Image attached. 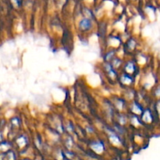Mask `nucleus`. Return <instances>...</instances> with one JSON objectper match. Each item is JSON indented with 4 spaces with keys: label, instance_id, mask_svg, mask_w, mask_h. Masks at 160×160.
I'll return each instance as SVG.
<instances>
[{
    "label": "nucleus",
    "instance_id": "f03ea898",
    "mask_svg": "<svg viewBox=\"0 0 160 160\" xmlns=\"http://www.w3.org/2000/svg\"><path fill=\"white\" fill-rule=\"evenodd\" d=\"M92 148L95 151V152H98V153L102 152L103 150V145H102V144H101V143H96V144H92Z\"/></svg>",
    "mask_w": 160,
    "mask_h": 160
},
{
    "label": "nucleus",
    "instance_id": "f257e3e1",
    "mask_svg": "<svg viewBox=\"0 0 160 160\" xmlns=\"http://www.w3.org/2000/svg\"><path fill=\"white\" fill-rule=\"evenodd\" d=\"M92 26L91 21L87 18H84L80 22V28L82 30H88Z\"/></svg>",
    "mask_w": 160,
    "mask_h": 160
}]
</instances>
